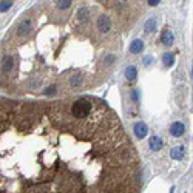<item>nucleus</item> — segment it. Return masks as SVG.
<instances>
[{
    "label": "nucleus",
    "instance_id": "10",
    "mask_svg": "<svg viewBox=\"0 0 193 193\" xmlns=\"http://www.w3.org/2000/svg\"><path fill=\"white\" fill-rule=\"evenodd\" d=\"M184 153H185V148L182 145L179 147H175V148H172V151H170V156L173 158V159H182L184 158Z\"/></svg>",
    "mask_w": 193,
    "mask_h": 193
},
{
    "label": "nucleus",
    "instance_id": "11",
    "mask_svg": "<svg viewBox=\"0 0 193 193\" xmlns=\"http://www.w3.org/2000/svg\"><path fill=\"white\" fill-rule=\"evenodd\" d=\"M150 148L153 151H159L162 148V139L159 136H153V138L150 139Z\"/></svg>",
    "mask_w": 193,
    "mask_h": 193
},
{
    "label": "nucleus",
    "instance_id": "16",
    "mask_svg": "<svg viewBox=\"0 0 193 193\" xmlns=\"http://www.w3.org/2000/svg\"><path fill=\"white\" fill-rule=\"evenodd\" d=\"M13 5H14L13 2H0V11H2V13H5V11H8Z\"/></svg>",
    "mask_w": 193,
    "mask_h": 193
},
{
    "label": "nucleus",
    "instance_id": "14",
    "mask_svg": "<svg viewBox=\"0 0 193 193\" xmlns=\"http://www.w3.org/2000/svg\"><path fill=\"white\" fill-rule=\"evenodd\" d=\"M136 76H138V71H136V67H128L127 70H125V77L128 79V81H134L136 79Z\"/></svg>",
    "mask_w": 193,
    "mask_h": 193
},
{
    "label": "nucleus",
    "instance_id": "2",
    "mask_svg": "<svg viewBox=\"0 0 193 193\" xmlns=\"http://www.w3.org/2000/svg\"><path fill=\"white\" fill-rule=\"evenodd\" d=\"M16 70V57L9 53L3 51L2 57H0V74L2 76H9Z\"/></svg>",
    "mask_w": 193,
    "mask_h": 193
},
{
    "label": "nucleus",
    "instance_id": "6",
    "mask_svg": "<svg viewBox=\"0 0 193 193\" xmlns=\"http://www.w3.org/2000/svg\"><path fill=\"white\" fill-rule=\"evenodd\" d=\"M161 40H162V43L167 45V47L173 45V42H175V36H173L172 29H170V28H165L164 31H162V34H161Z\"/></svg>",
    "mask_w": 193,
    "mask_h": 193
},
{
    "label": "nucleus",
    "instance_id": "13",
    "mask_svg": "<svg viewBox=\"0 0 193 193\" xmlns=\"http://www.w3.org/2000/svg\"><path fill=\"white\" fill-rule=\"evenodd\" d=\"M156 25H158L156 19L151 17V19H148V20L145 22V26H144V29H145L147 33H151V31H154V29H156Z\"/></svg>",
    "mask_w": 193,
    "mask_h": 193
},
{
    "label": "nucleus",
    "instance_id": "9",
    "mask_svg": "<svg viewBox=\"0 0 193 193\" xmlns=\"http://www.w3.org/2000/svg\"><path fill=\"white\" fill-rule=\"evenodd\" d=\"M142 50H144V42L141 39H134L130 45V53L131 54H139Z\"/></svg>",
    "mask_w": 193,
    "mask_h": 193
},
{
    "label": "nucleus",
    "instance_id": "19",
    "mask_svg": "<svg viewBox=\"0 0 193 193\" xmlns=\"http://www.w3.org/2000/svg\"><path fill=\"white\" fill-rule=\"evenodd\" d=\"M150 62H151V57H145V60H144V63H145V65H148Z\"/></svg>",
    "mask_w": 193,
    "mask_h": 193
},
{
    "label": "nucleus",
    "instance_id": "15",
    "mask_svg": "<svg viewBox=\"0 0 193 193\" xmlns=\"http://www.w3.org/2000/svg\"><path fill=\"white\" fill-rule=\"evenodd\" d=\"M162 62H164L165 67H172L173 63H175V56H173L172 53H165L164 57H162Z\"/></svg>",
    "mask_w": 193,
    "mask_h": 193
},
{
    "label": "nucleus",
    "instance_id": "17",
    "mask_svg": "<svg viewBox=\"0 0 193 193\" xmlns=\"http://www.w3.org/2000/svg\"><path fill=\"white\" fill-rule=\"evenodd\" d=\"M131 99H133L134 102L139 100V91L138 90H133V91H131Z\"/></svg>",
    "mask_w": 193,
    "mask_h": 193
},
{
    "label": "nucleus",
    "instance_id": "8",
    "mask_svg": "<svg viewBox=\"0 0 193 193\" xmlns=\"http://www.w3.org/2000/svg\"><path fill=\"white\" fill-rule=\"evenodd\" d=\"M90 17H91V14H90V9L88 8H81L77 11V22L79 23H87V22L90 20Z\"/></svg>",
    "mask_w": 193,
    "mask_h": 193
},
{
    "label": "nucleus",
    "instance_id": "5",
    "mask_svg": "<svg viewBox=\"0 0 193 193\" xmlns=\"http://www.w3.org/2000/svg\"><path fill=\"white\" fill-rule=\"evenodd\" d=\"M185 131V127L182 122H173L172 125H170V134L175 136V138H179V136H182Z\"/></svg>",
    "mask_w": 193,
    "mask_h": 193
},
{
    "label": "nucleus",
    "instance_id": "3",
    "mask_svg": "<svg viewBox=\"0 0 193 193\" xmlns=\"http://www.w3.org/2000/svg\"><path fill=\"white\" fill-rule=\"evenodd\" d=\"M33 33H34V22L31 20V19H25V20H22L20 23L17 25V28H16V34H17V37L20 40L28 39Z\"/></svg>",
    "mask_w": 193,
    "mask_h": 193
},
{
    "label": "nucleus",
    "instance_id": "1",
    "mask_svg": "<svg viewBox=\"0 0 193 193\" xmlns=\"http://www.w3.org/2000/svg\"><path fill=\"white\" fill-rule=\"evenodd\" d=\"M93 100L88 99V97H81V99L74 100L73 105H71V114H73L74 119L77 120H85L91 114L93 111Z\"/></svg>",
    "mask_w": 193,
    "mask_h": 193
},
{
    "label": "nucleus",
    "instance_id": "18",
    "mask_svg": "<svg viewBox=\"0 0 193 193\" xmlns=\"http://www.w3.org/2000/svg\"><path fill=\"white\" fill-rule=\"evenodd\" d=\"M148 5H151V6H156V5H159V0H154V2H148Z\"/></svg>",
    "mask_w": 193,
    "mask_h": 193
},
{
    "label": "nucleus",
    "instance_id": "12",
    "mask_svg": "<svg viewBox=\"0 0 193 193\" xmlns=\"http://www.w3.org/2000/svg\"><path fill=\"white\" fill-rule=\"evenodd\" d=\"M68 82H70V87L71 88H79L82 84V77H81V74H74V76H71L70 79H68Z\"/></svg>",
    "mask_w": 193,
    "mask_h": 193
},
{
    "label": "nucleus",
    "instance_id": "7",
    "mask_svg": "<svg viewBox=\"0 0 193 193\" xmlns=\"http://www.w3.org/2000/svg\"><path fill=\"white\" fill-rule=\"evenodd\" d=\"M147 133H148V128H147V125L144 122H138L134 125V134H136V138H139V139H142V138H145Z\"/></svg>",
    "mask_w": 193,
    "mask_h": 193
},
{
    "label": "nucleus",
    "instance_id": "4",
    "mask_svg": "<svg viewBox=\"0 0 193 193\" xmlns=\"http://www.w3.org/2000/svg\"><path fill=\"white\" fill-rule=\"evenodd\" d=\"M96 31L99 34H102V36H107V34L111 31V20H110L108 16H105V14L97 16V19H96Z\"/></svg>",
    "mask_w": 193,
    "mask_h": 193
}]
</instances>
